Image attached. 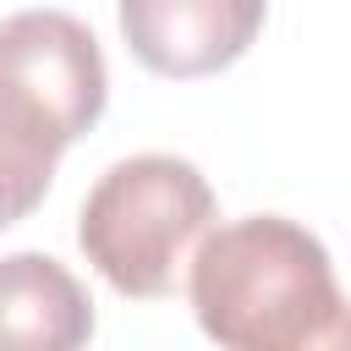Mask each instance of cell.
<instances>
[{
	"instance_id": "obj_5",
	"label": "cell",
	"mask_w": 351,
	"mask_h": 351,
	"mask_svg": "<svg viewBox=\"0 0 351 351\" xmlns=\"http://www.w3.org/2000/svg\"><path fill=\"white\" fill-rule=\"evenodd\" d=\"M93 340V302L82 280L49 252L0 258V351H82Z\"/></svg>"
},
{
	"instance_id": "obj_6",
	"label": "cell",
	"mask_w": 351,
	"mask_h": 351,
	"mask_svg": "<svg viewBox=\"0 0 351 351\" xmlns=\"http://www.w3.org/2000/svg\"><path fill=\"white\" fill-rule=\"evenodd\" d=\"M60 148H71L60 137V126L22 88H11L0 77V230L27 219L44 203Z\"/></svg>"
},
{
	"instance_id": "obj_3",
	"label": "cell",
	"mask_w": 351,
	"mask_h": 351,
	"mask_svg": "<svg viewBox=\"0 0 351 351\" xmlns=\"http://www.w3.org/2000/svg\"><path fill=\"white\" fill-rule=\"evenodd\" d=\"M0 77L22 88L66 143H77L104 115V55L88 22L71 11H16L0 22Z\"/></svg>"
},
{
	"instance_id": "obj_1",
	"label": "cell",
	"mask_w": 351,
	"mask_h": 351,
	"mask_svg": "<svg viewBox=\"0 0 351 351\" xmlns=\"http://www.w3.org/2000/svg\"><path fill=\"white\" fill-rule=\"evenodd\" d=\"M186 296L219 351H351V302L335 285L329 247L285 214L208 230Z\"/></svg>"
},
{
	"instance_id": "obj_2",
	"label": "cell",
	"mask_w": 351,
	"mask_h": 351,
	"mask_svg": "<svg viewBox=\"0 0 351 351\" xmlns=\"http://www.w3.org/2000/svg\"><path fill=\"white\" fill-rule=\"evenodd\" d=\"M214 192L192 159L132 154L115 159L77 214V247L121 296H165L208 236Z\"/></svg>"
},
{
	"instance_id": "obj_4",
	"label": "cell",
	"mask_w": 351,
	"mask_h": 351,
	"mask_svg": "<svg viewBox=\"0 0 351 351\" xmlns=\"http://www.w3.org/2000/svg\"><path fill=\"white\" fill-rule=\"evenodd\" d=\"M263 27L258 0H126L121 33L159 77H203L230 66Z\"/></svg>"
}]
</instances>
